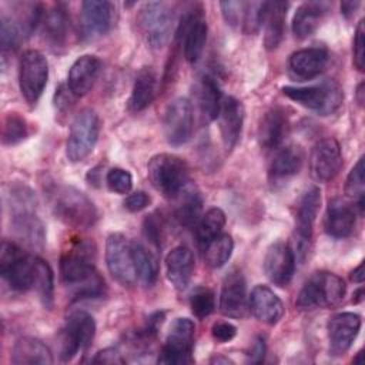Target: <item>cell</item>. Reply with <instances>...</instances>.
I'll use <instances>...</instances> for the list:
<instances>
[{"label":"cell","mask_w":365,"mask_h":365,"mask_svg":"<svg viewBox=\"0 0 365 365\" xmlns=\"http://www.w3.org/2000/svg\"><path fill=\"white\" fill-rule=\"evenodd\" d=\"M94 247L88 241H76L60 258V277L76 299L97 298L104 292V279L93 265Z\"/></svg>","instance_id":"6da1fadb"},{"label":"cell","mask_w":365,"mask_h":365,"mask_svg":"<svg viewBox=\"0 0 365 365\" xmlns=\"http://www.w3.org/2000/svg\"><path fill=\"white\" fill-rule=\"evenodd\" d=\"M11 230L33 248H43L46 241L44 225L36 214V198L27 187H11L9 194Z\"/></svg>","instance_id":"7a4b0ae2"},{"label":"cell","mask_w":365,"mask_h":365,"mask_svg":"<svg viewBox=\"0 0 365 365\" xmlns=\"http://www.w3.org/2000/svg\"><path fill=\"white\" fill-rule=\"evenodd\" d=\"M346 285L341 277L328 271L312 274L299 289L295 307L301 311L331 308L345 297Z\"/></svg>","instance_id":"3957f363"},{"label":"cell","mask_w":365,"mask_h":365,"mask_svg":"<svg viewBox=\"0 0 365 365\" xmlns=\"http://www.w3.org/2000/svg\"><path fill=\"white\" fill-rule=\"evenodd\" d=\"M53 211L60 221L74 228H90L98 218L93 201L70 185L57 187L53 194Z\"/></svg>","instance_id":"277c9868"},{"label":"cell","mask_w":365,"mask_h":365,"mask_svg":"<svg viewBox=\"0 0 365 365\" xmlns=\"http://www.w3.org/2000/svg\"><path fill=\"white\" fill-rule=\"evenodd\" d=\"M147 174L151 185L168 198H174L188 182L187 163L181 157L168 153L151 157Z\"/></svg>","instance_id":"5b68a950"},{"label":"cell","mask_w":365,"mask_h":365,"mask_svg":"<svg viewBox=\"0 0 365 365\" xmlns=\"http://www.w3.org/2000/svg\"><path fill=\"white\" fill-rule=\"evenodd\" d=\"M282 94L319 115L335 113L344 100L342 88L334 80H324L319 84L307 87L285 86L282 87Z\"/></svg>","instance_id":"8992f818"},{"label":"cell","mask_w":365,"mask_h":365,"mask_svg":"<svg viewBox=\"0 0 365 365\" xmlns=\"http://www.w3.org/2000/svg\"><path fill=\"white\" fill-rule=\"evenodd\" d=\"M37 257L24 252L14 242L3 241L0 248V274L16 291H27L34 287Z\"/></svg>","instance_id":"52a82bcc"},{"label":"cell","mask_w":365,"mask_h":365,"mask_svg":"<svg viewBox=\"0 0 365 365\" xmlns=\"http://www.w3.org/2000/svg\"><path fill=\"white\" fill-rule=\"evenodd\" d=\"M100 134V118L91 108H83L73 120L66 143V155L70 161L84 160L96 147Z\"/></svg>","instance_id":"ba28073f"},{"label":"cell","mask_w":365,"mask_h":365,"mask_svg":"<svg viewBox=\"0 0 365 365\" xmlns=\"http://www.w3.org/2000/svg\"><path fill=\"white\" fill-rule=\"evenodd\" d=\"M195 325L190 318H175L170 325L165 344L158 355L160 364L184 365L191 364L194 348Z\"/></svg>","instance_id":"9c48e42d"},{"label":"cell","mask_w":365,"mask_h":365,"mask_svg":"<svg viewBox=\"0 0 365 365\" xmlns=\"http://www.w3.org/2000/svg\"><path fill=\"white\" fill-rule=\"evenodd\" d=\"M321 205V191L318 187L308 188L299 198L295 214V259L298 258L301 262L307 258L311 250V238H312V227L315 218L318 215Z\"/></svg>","instance_id":"30bf717a"},{"label":"cell","mask_w":365,"mask_h":365,"mask_svg":"<svg viewBox=\"0 0 365 365\" xmlns=\"http://www.w3.org/2000/svg\"><path fill=\"white\" fill-rule=\"evenodd\" d=\"M96 334L94 318L86 311H73L60 332V358L70 361L78 351H86Z\"/></svg>","instance_id":"8fae6325"},{"label":"cell","mask_w":365,"mask_h":365,"mask_svg":"<svg viewBox=\"0 0 365 365\" xmlns=\"http://www.w3.org/2000/svg\"><path fill=\"white\" fill-rule=\"evenodd\" d=\"M48 78V63L38 50H26L19 66V86L29 104H36Z\"/></svg>","instance_id":"7c38bea8"},{"label":"cell","mask_w":365,"mask_h":365,"mask_svg":"<svg viewBox=\"0 0 365 365\" xmlns=\"http://www.w3.org/2000/svg\"><path fill=\"white\" fill-rule=\"evenodd\" d=\"M137 24L145 41L154 47H163L171 34L173 13L168 6L161 1H150L143 4L137 14Z\"/></svg>","instance_id":"4fadbf2b"},{"label":"cell","mask_w":365,"mask_h":365,"mask_svg":"<svg viewBox=\"0 0 365 365\" xmlns=\"http://www.w3.org/2000/svg\"><path fill=\"white\" fill-rule=\"evenodd\" d=\"M106 264L111 277L123 287H131L135 279V269L131 254V242L120 234H110L106 241Z\"/></svg>","instance_id":"5bb4252c"},{"label":"cell","mask_w":365,"mask_h":365,"mask_svg":"<svg viewBox=\"0 0 365 365\" xmlns=\"http://www.w3.org/2000/svg\"><path fill=\"white\" fill-rule=\"evenodd\" d=\"M164 134L171 145L185 144L194 130V113L190 100L178 97L173 100L164 113Z\"/></svg>","instance_id":"9a60e30c"},{"label":"cell","mask_w":365,"mask_h":365,"mask_svg":"<svg viewBox=\"0 0 365 365\" xmlns=\"http://www.w3.org/2000/svg\"><path fill=\"white\" fill-rule=\"evenodd\" d=\"M115 6L107 0H87L81 4L80 31L86 40L107 34L114 26Z\"/></svg>","instance_id":"2e32d148"},{"label":"cell","mask_w":365,"mask_h":365,"mask_svg":"<svg viewBox=\"0 0 365 365\" xmlns=\"http://www.w3.org/2000/svg\"><path fill=\"white\" fill-rule=\"evenodd\" d=\"M342 154L339 143L332 138L319 140L309 155V173L317 182H328L339 173Z\"/></svg>","instance_id":"e0dca14e"},{"label":"cell","mask_w":365,"mask_h":365,"mask_svg":"<svg viewBox=\"0 0 365 365\" xmlns=\"http://www.w3.org/2000/svg\"><path fill=\"white\" fill-rule=\"evenodd\" d=\"M329 352L332 355H344L355 341L361 329V317L354 312H339L329 318L328 325Z\"/></svg>","instance_id":"ac0fdd59"},{"label":"cell","mask_w":365,"mask_h":365,"mask_svg":"<svg viewBox=\"0 0 365 365\" xmlns=\"http://www.w3.org/2000/svg\"><path fill=\"white\" fill-rule=\"evenodd\" d=\"M295 271V255L292 250L282 241L269 245L264 258V272L268 279L278 285L287 287Z\"/></svg>","instance_id":"d6986e66"},{"label":"cell","mask_w":365,"mask_h":365,"mask_svg":"<svg viewBox=\"0 0 365 365\" xmlns=\"http://www.w3.org/2000/svg\"><path fill=\"white\" fill-rule=\"evenodd\" d=\"M220 309L224 315L231 318H242L247 315L250 309L247 287L240 272H231L225 277L220 294Z\"/></svg>","instance_id":"ffe728a7"},{"label":"cell","mask_w":365,"mask_h":365,"mask_svg":"<svg viewBox=\"0 0 365 365\" xmlns=\"http://www.w3.org/2000/svg\"><path fill=\"white\" fill-rule=\"evenodd\" d=\"M244 115L245 110L240 100L235 97H224L221 101L218 118H220V131H221V140L224 144V148L230 153L237 145L242 124H244Z\"/></svg>","instance_id":"44dd1931"},{"label":"cell","mask_w":365,"mask_h":365,"mask_svg":"<svg viewBox=\"0 0 365 365\" xmlns=\"http://www.w3.org/2000/svg\"><path fill=\"white\" fill-rule=\"evenodd\" d=\"M329 54L322 47H308L291 54L288 60L289 73L304 81L319 76L328 66Z\"/></svg>","instance_id":"7402d4cb"},{"label":"cell","mask_w":365,"mask_h":365,"mask_svg":"<svg viewBox=\"0 0 365 365\" xmlns=\"http://www.w3.org/2000/svg\"><path fill=\"white\" fill-rule=\"evenodd\" d=\"M355 210L348 201L338 197L328 201L324 215V228L328 235L334 238L351 235L355 228Z\"/></svg>","instance_id":"603a6c76"},{"label":"cell","mask_w":365,"mask_h":365,"mask_svg":"<svg viewBox=\"0 0 365 365\" xmlns=\"http://www.w3.org/2000/svg\"><path fill=\"white\" fill-rule=\"evenodd\" d=\"M248 307L252 315L268 325H275L284 315V305L279 297L267 285H257L248 297Z\"/></svg>","instance_id":"cb8c5ba5"},{"label":"cell","mask_w":365,"mask_h":365,"mask_svg":"<svg viewBox=\"0 0 365 365\" xmlns=\"http://www.w3.org/2000/svg\"><path fill=\"white\" fill-rule=\"evenodd\" d=\"M101 70V61L98 57L84 54L78 57L70 67L67 77L68 91L76 97L86 96L94 86Z\"/></svg>","instance_id":"d4e9b609"},{"label":"cell","mask_w":365,"mask_h":365,"mask_svg":"<svg viewBox=\"0 0 365 365\" xmlns=\"http://www.w3.org/2000/svg\"><path fill=\"white\" fill-rule=\"evenodd\" d=\"M184 37V57L188 63H197L204 51L207 41V23L201 13L191 11L180 24Z\"/></svg>","instance_id":"484cf974"},{"label":"cell","mask_w":365,"mask_h":365,"mask_svg":"<svg viewBox=\"0 0 365 365\" xmlns=\"http://www.w3.org/2000/svg\"><path fill=\"white\" fill-rule=\"evenodd\" d=\"M289 123L281 107L269 108L258 125V143L264 150H277L288 134Z\"/></svg>","instance_id":"4316f807"},{"label":"cell","mask_w":365,"mask_h":365,"mask_svg":"<svg viewBox=\"0 0 365 365\" xmlns=\"http://www.w3.org/2000/svg\"><path fill=\"white\" fill-rule=\"evenodd\" d=\"M167 278L171 285L182 291L190 285L194 272V257L188 247L178 245L173 248L165 257Z\"/></svg>","instance_id":"83f0119b"},{"label":"cell","mask_w":365,"mask_h":365,"mask_svg":"<svg viewBox=\"0 0 365 365\" xmlns=\"http://www.w3.org/2000/svg\"><path fill=\"white\" fill-rule=\"evenodd\" d=\"M304 164V151L299 145L291 144L277 148L268 170V177L272 184L287 181L298 174Z\"/></svg>","instance_id":"f1b7e54d"},{"label":"cell","mask_w":365,"mask_h":365,"mask_svg":"<svg viewBox=\"0 0 365 365\" xmlns=\"http://www.w3.org/2000/svg\"><path fill=\"white\" fill-rule=\"evenodd\" d=\"M221 101V91L215 80L208 74L200 76L194 84V103L202 121L210 123L218 117Z\"/></svg>","instance_id":"f546056e"},{"label":"cell","mask_w":365,"mask_h":365,"mask_svg":"<svg viewBox=\"0 0 365 365\" xmlns=\"http://www.w3.org/2000/svg\"><path fill=\"white\" fill-rule=\"evenodd\" d=\"M287 9V1H264V44L268 50L277 48L284 37Z\"/></svg>","instance_id":"4dcf8cb0"},{"label":"cell","mask_w":365,"mask_h":365,"mask_svg":"<svg viewBox=\"0 0 365 365\" xmlns=\"http://www.w3.org/2000/svg\"><path fill=\"white\" fill-rule=\"evenodd\" d=\"M157 91V74L153 67H141L135 76L131 96L128 98V110L131 113H138L147 108Z\"/></svg>","instance_id":"1f68e13d"},{"label":"cell","mask_w":365,"mask_h":365,"mask_svg":"<svg viewBox=\"0 0 365 365\" xmlns=\"http://www.w3.org/2000/svg\"><path fill=\"white\" fill-rule=\"evenodd\" d=\"M328 4L324 1H307L302 3L292 19V33L295 38L304 40L309 37L319 26Z\"/></svg>","instance_id":"d6a6232c"},{"label":"cell","mask_w":365,"mask_h":365,"mask_svg":"<svg viewBox=\"0 0 365 365\" xmlns=\"http://www.w3.org/2000/svg\"><path fill=\"white\" fill-rule=\"evenodd\" d=\"M174 198L177 200L174 211L177 221L184 227L194 225L200 220L202 210V195L200 190L188 181Z\"/></svg>","instance_id":"836d02e7"},{"label":"cell","mask_w":365,"mask_h":365,"mask_svg":"<svg viewBox=\"0 0 365 365\" xmlns=\"http://www.w3.org/2000/svg\"><path fill=\"white\" fill-rule=\"evenodd\" d=\"M11 362L16 365H50L53 364V356L48 346L40 339L26 336L14 344Z\"/></svg>","instance_id":"e575fe53"},{"label":"cell","mask_w":365,"mask_h":365,"mask_svg":"<svg viewBox=\"0 0 365 365\" xmlns=\"http://www.w3.org/2000/svg\"><path fill=\"white\" fill-rule=\"evenodd\" d=\"M40 23L43 24L44 38L50 46L61 47L66 43L70 21L63 9L57 6L50 9L48 11H43Z\"/></svg>","instance_id":"d590c367"},{"label":"cell","mask_w":365,"mask_h":365,"mask_svg":"<svg viewBox=\"0 0 365 365\" xmlns=\"http://www.w3.org/2000/svg\"><path fill=\"white\" fill-rule=\"evenodd\" d=\"M225 214L221 208L212 207L208 211H205L204 215L200 217L197 227H195V237L198 247L201 250H205V247L221 234L224 225H225Z\"/></svg>","instance_id":"8d00e7d4"},{"label":"cell","mask_w":365,"mask_h":365,"mask_svg":"<svg viewBox=\"0 0 365 365\" xmlns=\"http://www.w3.org/2000/svg\"><path fill=\"white\" fill-rule=\"evenodd\" d=\"M131 254L137 278L147 287H153L158 277V264L155 257L143 244L133 241Z\"/></svg>","instance_id":"74e56055"},{"label":"cell","mask_w":365,"mask_h":365,"mask_svg":"<svg viewBox=\"0 0 365 365\" xmlns=\"http://www.w3.org/2000/svg\"><path fill=\"white\" fill-rule=\"evenodd\" d=\"M234 241L228 234H220L205 247V264L210 268H221L231 257Z\"/></svg>","instance_id":"f35d334b"},{"label":"cell","mask_w":365,"mask_h":365,"mask_svg":"<svg viewBox=\"0 0 365 365\" xmlns=\"http://www.w3.org/2000/svg\"><path fill=\"white\" fill-rule=\"evenodd\" d=\"M43 305L46 308L53 307V297H54V277L53 269L50 265L37 257V268H36V278H34V287Z\"/></svg>","instance_id":"ab89813d"},{"label":"cell","mask_w":365,"mask_h":365,"mask_svg":"<svg viewBox=\"0 0 365 365\" xmlns=\"http://www.w3.org/2000/svg\"><path fill=\"white\" fill-rule=\"evenodd\" d=\"M29 134L26 120L17 113H9L3 120L1 141L4 145H13L23 141Z\"/></svg>","instance_id":"60d3db41"},{"label":"cell","mask_w":365,"mask_h":365,"mask_svg":"<svg viewBox=\"0 0 365 365\" xmlns=\"http://www.w3.org/2000/svg\"><path fill=\"white\" fill-rule=\"evenodd\" d=\"M190 307L197 318H205L215 309L214 292L207 287H198L190 297Z\"/></svg>","instance_id":"b9f144b4"},{"label":"cell","mask_w":365,"mask_h":365,"mask_svg":"<svg viewBox=\"0 0 365 365\" xmlns=\"http://www.w3.org/2000/svg\"><path fill=\"white\" fill-rule=\"evenodd\" d=\"M364 157H361L356 164L349 171L345 181V194L356 201L364 200L365 191V178H364Z\"/></svg>","instance_id":"7bdbcfd3"},{"label":"cell","mask_w":365,"mask_h":365,"mask_svg":"<svg viewBox=\"0 0 365 365\" xmlns=\"http://www.w3.org/2000/svg\"><path fill=\"white\" fill-rule=\"evenodd\" d=\"M106 182L108 188L117 194H127L133 188V177L123 168H111L107 173Z\"/></svg>","instance_id":"ee69618b"},{"label":"cell","mask_w":365,"mask_h":365,"mask_svg":"<svg viewBox=\"0 0 365 365\" xmlns=\"http://www.w3.org/2000/svg\"><path fill=\"white\" fill-rule=\"evenodd\" d=\"M247 1H221L220 7L222 11V17L225 23L231 27H237L244 20Z\"/></svg>","instance_id":"f6af8a7d"},{"label":"cell","mask_w":365,"mask_h":365,"mask_svg":"<svg viewBox=\"0 0 365 365\" xmlns=\"http://www.w3.org/2000/svg\"><path fill=\"white\" fill-rule=\"evenodd\" d=\"M354 66L358 71H364L365 68V20L362 19L355 30L354 37Z\"/></svg>","instance_id":"bcb514c9"},{"label":"cell","mask_w":365,"mask_h":365,"mask_svg":"<svg viewBox=\"0 0 365 365\" xmlns=\"http://www.w3.org/2000/svg\"><path fill=\"white\" fill-rule=\"evenodd\" d=\"M143 232L145 238L154 244L155 247L161 245V238H163V225L160 218L155 214H150L145 217L143 222Z\"/></svg>","instance_id":"7dc6e473"},{"label":"cell","mask_w":365,"mask_h":365,"mask_svg":"<svg viewBox=\"0 0 365 365\" xmlns=\"http://www.w3.org/2000/svg\"><path fill=\"white\" fill-rule=\"evenodd\" d=\"M211 335L218 342H228L237 335V328L231 322L220 321L212 325Z\"/></svg>","instance_id":"c3c4849f"},{"label":"cell","mask_w":365,"mask_h":365,"mask_svg":"<svg viewBox=\"0 0 365 365\" xmlns=\"http://www.w3.org/2000/svg\"><path fill=\"white\" fill-rule=\"evenodd\" d=\"M150 201H151V198L147 192L135 191L124 200V208L130 212H138V211L144 210L150 204Z\"/></svg>","instance_id":"681fc988"},{"label":"cell","mask_w":365,"mask_h":365,"mask_svg":"<svg viewBox=\"0 0 365 365\" xmlns=\"http://www.w3.org/2000/svg\"><path fill=\"white\" fill-rule=\"evenodd\" d=\"M94 364H123L124 359L121 358V354L115 348H106L93 358Z\"/></svg>","instance_id":"f907efd6"},{"label":"cell","mask_w":365,"mask_h":365,"mask_svg":"<svg viewBox=\"0 0 365 365\" xmlns=\"http://www.w3.org/2000/svg\"><path fill=\"white\" fill-rule=\"evenodd\" d=\"M264 355H265V342L261 336H257L251 346L248 358L251 362H261L264 359Z\"/></svg>","instance_id":"816d5d0a"},{"label":"cell","mask_w":365,"mask_h":365,"mask_svg":"<svg viewBox=\"0 0 365 365\" xmlns=\"http://www.w3.org/2000/svg\"><path fill=\"white\" fill-rule=\"evenodd\" d=\"M359 1H342L341 3V13L345 16V17H351L356 9L359 7Z\"/></svg>","instance_id":"f5cc1de1"},{"label":"cell","mask_w":365,"mask_h":365,"mask_svg":"<svg viewBox=\"0 0 365 365\" xmlns=\"http://www.w3.org/2000/svg\"><path fill=\"white\" fill-rule=\"evenodd\" d=\"M351 281L354 282H358V284H362L364 282V264L361 262L352 272H351Z\"/></svg>","instance_id":"db71d44e"},{"label":"cell","mask_w":365,"mask_h":365,"mask_svg":"<svg viewBox=\"0 0 365 365\" xmlns=\"http://www.w3.org/2000/svg\"><path fill=\"white\" fill-rule=\"evenodd\" d=\"M355 100L358 103L359 107L364 106V101H365V91H364V81H361L356 87V91H355Z\"/></svg>","instance_id":"11a10c76"},{"label":"cell","mask_w":365,"mask_h":365,"mask_svg":"<svg viewBox=\"0 0 365 365\" xmlns=\"http://www.w3.org/2000/svg\"><path fill=\"white\" fill-rule=\"evenodd\" d=\"M364 299V288L361 287V288H358L356 291H354V294H352V302L354 304H358V302H361Z\"/></svg>","instance_id":"9f6ffc18"},{"label":"cell","mask_w":365,"mask_h":365,"mask_svg":"<svg viewBox=\"0 0 365 365\" xmlns=\"http://www.w3.org/2000/svg\"><path fill=\"white\" fill-rule=\"evenodd\" d=\"M211 362H215V364H232V361L230 358H222V356H215L214 359H211Z\"/></svg>","instance_id":"6f0895ef"}]
</instances>
